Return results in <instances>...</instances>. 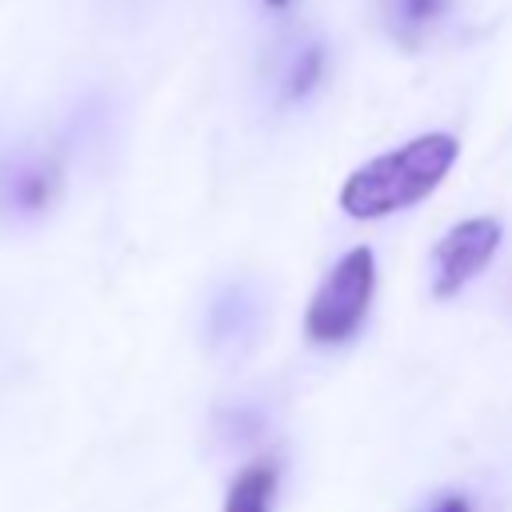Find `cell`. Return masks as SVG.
<instances>
[{
    "label": "cell",
    "mask_w": 512,
    "mask_h": 512,
    "mask_svg": "<svg viewBox=\"0 0 512 512\" xmlns=\"http://www.w3.org/2000/svg\"><path fill=\"white\" fill-rule=\"evenodd\" d=\"M460 156V140L448 132H424L368 164L352 168L340 184V208L352 220H380L400 208L420 204L428 192L444 184Z\"/></svg>",
    "instance_id": "obj_1"
},
{
    "label": "cell",
    "mask_w": 512,
    "mask_h": 512,
    "mask_svg": "<svg viewBox=\"0 0 512 512\" xmlns=\"http://www.w3.org/2000/svg\"><path fill=\"white\" fill-rule=\"evenodd\" d=\"M372 292H376V256H372V248L344 252L332 264V272L324 276V284L312 292L308 308H304V336L312 344L352 340L356 328L364 324L368 308H372Z\"/></svg>",
    "instance_id": "obj_2"
},
{
    "label": "cell",
    "mask_w": 512,
    "mask_h": 512,
    "mask_svg": "<svg viewBox=\"0 0 512 512\" xmlns=\"http://www.w3.org/2000/svg\"><path fill=\"white\" fill-rule=\"evenodd\" d=\"M500 240H504V228L496 216H468L452 224L432 248V296L448 300L464 284H472L496 256Z\"/></svg>",
    "instance_id": "obj_3"
},
{
    "label": "cell",
    "mask_w": 512,
    "mask_h": 512,
    "mask_svg": "<svg viewBox=\"0 0 512 512\" xmlns=\"http://www.w3.org/2000/svg\"><path fill=\"white\" fill-rule=\"evenodd\" d=\"M276 480H280V468L272 460H260V464H248L228 496H224V512H272V496H276Z\"/></svg>",
    "instance_id": "obj_4"
},
{
    "label": "cell",
    "mask_w": 512,
    "mask_h": 512,
    "mask_svg": "<svg viewBox=\"0 0 512 512\" xmlns=\"http://www.w3.org/2000/svg\"><path fill=\"white\" fill-rule=\"evenodd\" d=\"M56 184H60V172L52 164H36V168H24L16 180H12V204L24 208V212H40L52 204L56 196Z\"/></svg>",
    "instance_id": "obj_5"
},
{
    "label": "cell",
    "mask_w": 512,
    "mask_h": 512,
    "mask_svg": "<svg viewBox=\"0 0 512 512\" xmlns=\"http://www.w3.org/2000/svg\"><path fill=\"white\" fill-rule=\"evenodd\" d=\"M444 4L448 0H388L392 32L404 40H420V32L444 16Z\"/></svg>",
    "instance_id": "obj_6"
},
{
    "label": "cell",
    "mask_w": 512,
    "mask_h": 512,
    "mask_svg": "<svg viewBox=\"0 0 512 512\" xmlns=\"http://www.w3.org/2000/svg\"><path fill=\"white\" fill-rule=\"evenodd\" d=\"M320 76H324V48L320 44H312L300 60H296V68H292V84H288V96H304V92H312L316 84H320Z\"/></svg>",
    "instance_id": "obj_7"
},
{
    "label": "cell",
    "mask_w": 512,
    "mask_h": 512,
    "mask_svg": "<svg viewBox=\"0 0 512 512\" xmlns=\"http://www.w3.org/2000/svg\"><path fill=\"white\" fill-rule=\"evenodd\" d=\"M432 512H472V504H468V496L448 492V496H440V500H436V508H432Z\"/></svg>",
    "instance_id": "obj_8"
},
{
    "label": "cell",
    "mask_w": 512,
    "mask_h": 512,
    "mask_svg": "<svg viewBox=\"0 0 512 512\" xmlns=\"http://www.w3.org/2000/svg\"><path fill=\"white\" fill-rule=\"evenodd\" d=\"M264 4H268V8H288L292 0H264Z\"/></svg>",
    "instance_id": "obj_9"
}]
</instances>
